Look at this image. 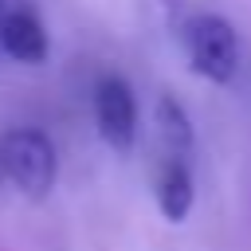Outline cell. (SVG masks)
<instances>
[{"label":"cell","instance_id":"6da1fadb","mask_svg":"<svg viewBox=\"0 0 251 251\" xmlns=\"http://www.w3.org/2000/svg\"><path fill=\"white\" fill-rule=\"evenodd\" d=\"M180 47H184V59H188L192 75H200L204 82L227 86L239 71L235 27L216 12H192L180 24Z\"/></svg>","mask_w":251,"mask_h":251},{"label":"cell","instance_id":"7a4b0ae2","mask_svg":"<svg viewBox=\"0 0 251 251\" xmlns=\"http://www.w3.org/2000/svg\"><path fill=\"white\" fill-rule=\"evenodd\" d=\"M0 176L27 200H43L55 188L59 157L43 129H8L0 137Z\"/></svg>","mask_w":251,"mask_h":251},{"label":"cell","instance_id":"3957f363","mask_svg":"<svg viewBox=\"0 0 251 251\" xmlns=\"http://www.w3.org/2000/svg\"><path fill=\"white\" fill-rule=\"evenodd\" d=\"M94 126L114 153H129L137 141V102L126 78L102 75L94 82Z\"/></svg>","mask_w":251,"mask_h":251},{"label":"cell","instance_id":"277c9868","mask_svg":"<svg viewBox=\"0 0 251 251\" xmlns=\"http://www.w3.org/2000/svg\"><path fill=\"white\" fill-rule=\"evenodd\" d=\"M0 51L16 63H27V67H39L47 55H51V39H47V27L43 20L31 12V8H4L0 12Z\"/></svg>","mask_w":251,"mask_h":251},{"label":"cell","instance_id":"5b68a950","mask_svg":"<svg viewBox=\"0 0 251 251\" xmlns=\"http://www.w3.org/2000/svg\"><path fill=\"white\" fill-rule=\"evenodd\" d=\"M153 196H157V208H161V216L169 224H180L192 212L196 188H192L188 157H161L157 176H153Z\"/></svg>","mask_w":251,"mask_h":251},{"label":"cell","instance_id":"8992f818","mask_svg":"<svg viewBox=\"0 0 251 251\" xmlns=\"http://www.w3.org/2000/svg\"><path fill=\"white\" fill-rule=\"evenodd\" d=\"M153 122H157V137H161L165 157H188V153H192V141H196L192 118H188V110H184L173 94H161V98H157Z\"/></svg>","mask_w":251,"mask_h":251}]
</instances>
